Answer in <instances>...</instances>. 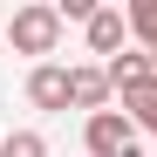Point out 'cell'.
<instances>
[{"label":"cell","instance_id":"1","mask_svg":"<svg viewBox=\"0 0 157 157\" xmlns=\"http://www.w3.org/2000/svg\"><path fill=\"white\" fill-rule=\"evenodd\" d=\"M7 41H14V55H55V48H62V14H55V0H28V7H14Z\"/></svg>","mask_w":157,"mask_h":157},{"label":"cell","instance_id":"2","mask_svg":"<svg viewBox=\"0 0 157 157\" xmlns=\"http://www.w3.org/2000/svg\"><path fill=\"white\" fill-rule=\"evenodd\" d=\"M82 144H89V157H144V137H137V123H130L123 109L89 116L82 123Z\"/></svg>","mask_w":157,"mask_h":157},{"label":"cell","instance_id":"3","mask_svg":"<svg viewBox=\"0 0 157 157\" xmlns=\"http://www.w3.org/2000/svg\"><path fill=\"white\" fill-rule=\"evenodd\" d=\"M109 75H102L96 62H68V102H75V109H89V116H102V109H109Z\"/></svg>","mask_w":157,"mask_h":157},{"label":"cell","instance_id":"4","mask_svg":"<svg viewBox=\"0 0 157 157\" xmlns=\"http://www.w3.org/2000/svg\"><path fill=\"white\" fill-rule=\"evenodd\" d=\"M89 55H102V62H116L123 55V41H130V14L123 7H96V21H89Z\"/></svg>","mask_w":157,"mask_h":157},{"label":"cell","instance_id":"5","mask_svg":"<svg viewBox=\"0 0 157 157\" xmlns=\"http://www.w3.org/2000/svg\"><path fill=\"white\" fill-rule=\"evenodd\" d=\"M102 75H109V89H116V96H137V89H150V82H157V68H150L144 48H123L116 62H102Z\"/></svg>","mask_w":157,"mask_h":157},{"label":"cell","instance_id":"6","mask_svg":"<svg viewBox=\"0 0 157 157\" xmlns=\"http://www.w3.org/2000/svg\"><path fill=\"white\" fill-rule=\"evenodd\" d=\"M28 102H34V109H68V68H62V62H34Z\"/></svg>","mask_w":157,"mask_h":157},{"label":"cell","instance_id":"7","mask_svg":"<svg viewBox=\"0 0 157 157\" xmlns=\"http://www.w3.org/2000/svg\"><path fill=\"white\" fill-rule=\"evenodd\" d=\"M123 116L137 123V137H157V82L137 89V96H123Z\"/></svg>","mask_w":157,"mask_h":157},{"label":"cell","instance_id":"8","mask_svg":"<svg viewBox=\"0 0 157 157\" xmlns=\"http://www.w3.org/2000/svg\"><path fill=\"white\" fill-rule=\"evenodd\" d=\"M130 34H137V48H157V0H130Z\"/></svg>","mask_w":157,"mask_h":157},{"label":"cell","instance_id":"9","mask_svg":"<svg viewBox=\"0 0 157 157\" xmlns=\"http://www.w3.org/2000/svg\"><path fill=\"white\" fill-rule=\"evenodd\" d=\"M0 157H48V137L41 130H7L0 137Z\"/></svg>","mask_w":157,"mask_h":157},{"label":"cell","instance_id":"10","mask_svg":"<svg viewBox=\"0 0 157 157\" xmlns=\"http://www.w3.org/2000/svg\"><path fill=\"white\" fill-rule=\"evenodd\" d=\"M144 55H150V68H157V48H144Z\"/></svg>","mask_w":157,"mask_h":157}]
</instances>
